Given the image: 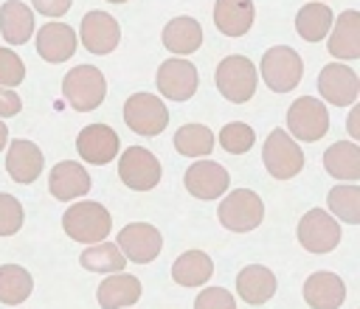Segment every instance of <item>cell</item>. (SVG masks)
<instances>
[{
    "label": "cell",
    "instance_id": "cell-1",
    "mask_svg": "<svg viewBox=\"0 0 360 309\" xmlns=\"http://www.w3.org/2000/svg\"><path fill=\"white\" fill-rule=\"evenodd\" d=\"M62 228H65V233L73 242H79V244H96V242H104L107 239V233L112 228V219H110V211L101 202L79 199V202H73L65 211Z\"/></svg>",
    "mask_w": 360,
    "mask_h": 309
},
{
    "label": "cell",
    "instance_id": "cell-2",
    "mask_svg": "<svg viewBox=\"0 0 360 309\" xmlns=\"http://www.w3.org/2000/svg\"><path fill=\"white\" fill-rule=\"evenodd\" d=\"M62 96L76 112H90L101 107L107 96V79L96 65H76L62 79Z\"/></svg>",
    "mask_w": 360,
    "mask_h": 309
},
{
    "label": "cell",
    "instance_id": "cell-3",
    "mask_svg": "<svg viewBox=\"0 0 360 309\" xmlns=\"http://www.w3.org/2000/svg\"><path fill=\"white\" fill-rule=\"evenodd\" d=\"M214 79H217V90L222 93V98H228L233 104H245L256 93L259 73H256V65L248 56L233 53V56H225L217 65Z\"/></svg>",
    "mask_w": 360,
    "mask_h": 309
},
{
    "label": "cell",
    "instance_id": "cell-4",
    "mask_svg": "<svg viewBox=\"0 0 360 309\" xmlns=\"http://www.w3.org/2000/svg\"><path fill=\"white\" fill-rule=\"evenodd\" d=\"M219 225L233 230V233H248L256 230L264 219V202L259 199L256 191L248 188H233L231 194H225V199L217 208Z\"/></svg>",
    "mask_w": 360,
    "mask_h": 309
},
{
    "label": "cell",
    "instance_id": "cell-5",
    "mask_svg": "<svg viewBox=\"0 0 360 309\" xmlns=\"http://www.w3.org/2000/svg\"><path fill=\"white\" fill-rule=\"evenodd\" d=\"M287 129L292 140L315 143L329 129V112L315 96H301L287 107Z\"/></svg>",
    "mask_w": 360,
    "mask_h": 309
},
{
    "label": "cell",
    "instance_id": "cell-6",
    "mask_svg": "<svg viewBox=\"0 0 360 309\" xmlns=\"http://www.w3.org/2000/svg\"><path fill=\"white\" fill-rule=\"evenodd\" d=\"M262 160H264V169L270 171V177H276V180H292L304 169V152L290 138L287 129H273L267 135Z\"/></svg>",
    "mask_w": 360,
    "mask_h": 309
},
{
    "label": "cell",
    "instance_id": "cell-7",
    "mask_svg": "<svg viewBox=\"0 0 360 309\" xmlns=\"http://www.w3.org/2000/svg\"><path fill=\"white\" fill-rule=\"evenodd\" d=\"M304 76V62L298 51L287 45H273L262 56V79L273 93H287L292 90Z\"/></svg>",
    "mask_w": 360,
    "mask_h": 309
},
{
    "label": "cell",
    "instance_id": "cell-8",
    "mask_svg": "<svg viewBox=\"0 0 360 309\" xmlns=\"http://www.w3.org/2000/svg\"><path fill=\"white\" fill-rule=\"evenodd\" d=\"M124 124L138 135H160L169 124L166 104L152 93H135L124 104Z\"/></svg>",
    "mask_w": 360,
    "mask_h": 309
},
{
    "label": "cell",
    "instance_id": "cell-9",
    "mask_svg": "<svg viewBox=\"0 0 360 309\" xmlns=\"http://www.w3.org/2000/svg\"><path fill=\"white\" fill-rule=\"evenodd\" d=\"M118 177L132 191H152L160 183V160L143 146H129L118 157Z\"/></svg>",
    "mask_w": 360,
    "mask_h": 309
},
{
    "label": "cell",
    "instance_id": "cell-10",
    "mask_svg": "<svg viewBox=\"0 0 360 309\" xmlns=\"http://www.w3.org/2000/svg\"><path fill=\"white\" fill-rule=\"evenodd\" d=\"M298 242L309 253H329L340 244V222L321 208H312L298 222Z\"/></svg>",
    "mask_w": 360,
    "mask_h": 309
},
{
    "label": "cell",
    "instance_id": "cell-11",
    "mask_svg": "<svg viewBox=\"0 0 360 309\" xmlns=\"http://www.w3.org/2000/svg\"><path fill=\"white\" fill-rule=\"evenodd\" d=\"M118 250L124 253L127 261H135V264H149L152 258L160 256L163 250V236L155 225L149 222H132L127 228L118 230V239H115Z\"/></svg>",
    "mask_w": 360,
    "mask_h": 309
},
{
    "label": "cell",
    "instance_id": "cell-12",
    "mask_svg": "<svg viewBox=\"0 0 360 309\" xmlns=\"http://www.w3.org/2000/svg\"><path fill=\"white\" fill-rule=\"evenodd\" d=\"M318 93L323 101L335 104V107H352L360 96V79L349 65H323V70L318 73Z\"/></svg>",
    "mask_w": 360,
    "mask_h": 309
},
{
    "label": "cell",
    "instance_id": "cell-13",
    "mask_svg": "<svg viewBox=\"0 0 360 309\" xmlns=\"http://www.w3.org/2000/svg\"><path fill=\"white\" fill-rule=\"evenodd\" d=\"M79 37H82V45L96 53V56H107L118 48L121 42V25L112 14L107 11H87L82 17V28H79Z\"/></svg>",
    "mask_w": 360,
    "mask_h": 309
},
{
    "label": "cell",
    "instance_id": "cell-14",
    "mask_svg": "<svg viewBox=\"0 0 360 309\" xmlns=\"http://www.w3.org/2000/svg\"><path fill=\"white\" fill-rule=\"evenodd\" d=\"M197 67L188 59H166L158 67V93L169 101H188L197 93Z\"/></svg>",
    "mask_w": 360,
    "mask_h": 309
},
{
    "label": "cell",
    "instance_id": "cell-15",
    "mask_svg": "<svg viewBox=\"0 0 360 309\" xmlns=\"http://www.w3.org/2000/svg\"><path fill=\"white\" fill-rule=\"evenodd\" d=\"M183 185L191 197H197L202 202L205 199H219L231 185V174L225 171V166H219L214 160H197L186 169Z\"/></svg>",
    "mask_w": 360,
    "mask_h": 309
},
{
    "label": "cell",
    "instance_id": "cell-16",
    "mask_svg": "<svg viewBox=\"0 0 360 309\" xmlns=\"http://www.w3.org/2000/svg\"><path fill=\"white\" fill-rule=\"evenodd\" d=\"M118 146H121L118 132L107 124H90L76 138V152L82 154V160L93 166H107L118 154Z\"/></svg>",
    "mask_w": 360,
    "mask_h": 309
},
{
    "label": "cell",
    "instance_id": "cell-17",
    "mask_svg": "<svg viewBox=\"0 0 360 309\" xmlns=\"http://www.w3.org/2000/svg\"><path fill=\"white\" fill-rule=\"evenodd\" d=\"M42 152L34 140H25V138H14L8 140V152H6V171L14 183H22V185H31L39 174H42Z\"/></svg>",
    "mask_w": 360,
    "mask_h": 309
},
{
    "label": "cell",
    "instance_id": "cell-18",
    "mask_svg": "<svg viewBox=\"0 0 360 309\" xmlns=\"http://www.w3.org/2000/svg\"><path fill=\"white\" fill-rule=\"evenodd\" d=\"M76 31L59 20H51L37 31V53L51 65L68 62L76 53Z\"/></svg>",
    "mask_w": 360,
    "mask_h": 309
},
{
    "label": "cell",
    "instance_id": "cell-19",
    "mask_svg": "<svg viewBox=\"0 0 360 309\" xmlns=\"http://www.w3.org/2000/svg\"><path fill=\"white\" fill-rule=\"evenodd\" d=\"M329 53L335 59H343V62H352L360 56V11L349 8V11H340L338 20H332V28H329Z\"/></svg>",
    "mask_w": 360,
    "mask_h": 309
},
{
    "label": "cell",
    "instance_id": "cell-20",
    "mask_svg": "<svg viewBox=\"0 0 360 309\" xmlns=\"http://www.w3.org/2000/svg\"><path fill=\"white\" fill-rule=\"evenodd\" d=\"M48 188L56 199L68 202V199H79L90 191V174L82 163L76 160H62L51 169L48 174Z\"/></svg>",
    "mask_w": 360,
    "mask_h": 309
},
{
    "label": "cell",
    "instance_id": "cell-21",
    "mask_svg": "<svg viewBox=\"0 0 360 309\" xmlns=\"http://www.w3.org/2000/svg\"><path fill=\"white\" fill-rule=\"evenodd\" d=\"M304 301L312 309H338L346 301V284L329 270H318L304 281Z\"/></svg>",
    "mask_w": 360,
    "mask_h": 309
},
{
    "label": "cell",
    "instance_id": "cell-22",
    "mask_svg": "<svg viewBox=\"0 0 360 309\" xmlns=\"http://www.w3.org/2000/svg\"><path fill=\"white\" fill-rule=\"evenodd\" d=\"M236 292H239V298L245 303L262 306V303H267L276 295V275L270 272V267L248 264L236 275Z\"/></svg>",
    "mask_w": 360,
    "mask_h": 309
},
{
    "label": "cell",
    "instance_id": "cell-23",
    "mask_svg": "<svg viewBox=\"0 0 360 309\" xmlns=\"http://www.w3.org/2000/svg\"><path fill=\"white\" fill-rule=\"evenodd\" d=\"M101 309H127L141 298V281L127 272H110L96 289Z\"/></svg>",
    "mask_w": 360,
    "mask_h": 309
},
{
    "label": "cell",
    "instance_id": "cell-24",
    "mask_svg": "<svg viewBox=\"0 0 360 309\" xmlns=\"http://www.w3.org/2000/svg\"><path fill=\"white\" fill-rule=\"evenodd\" d=\"M0 34L8 45H22L34 34V11L20 0H6L0 6Z\"/></svg>",
    "mask_w": 360,
    "mask_h": 309
},
{
    "label": "cell",
    "instance_id": "cell-25",
    "mask_svg": "<svg viewBox=\"0 0 360 309\" xmlns=\"http://www.w3.org/2000/svg\"><path fill=\"white\" fill-rule=\"evenodd\" d=\"M214 22L225 37H242L253 25V0H217Z\"/></svg>",
    "mask_w": 360,
    "mask_h": 309
},
{
    "label": "cell",
    "instance_id": "cell-26",
    "mask_svg": "<svg viewBox=\"0 0 360 309\" xmlns=\"http://www.w3.org/2000/svg\"><path fill=\"white\" fill-rule=\"evenodd\" d=\"M163 45L177 56L194 53L202 45V25L194 17H174L163 28Z\"/></svg>",
    "mask_w": 360,
    "mask_h": 309
},
{
    "label": "cell",
    "instance_id": "cell-27",
    "mask_svg": "<svg viewBox=\"0 0 360 309\" xmlns=\"http://www.w3.org/2000/svg\"><path fill=\"white\" fill-rule=\"evenodd\" d=\"M323 169L346 183L360 180V146L352 140H338L323 152Z\"/></svg>",
    "mask_w": 360,
    "mask_h": 309
},
{
    "label": "cell",
    "instance_id": "cell-28",
    "mask_svg": "<svg viewBox=\"0 0 360 309\" xmlns=\"http://www.w3.org/2000/svg\"><path fill=\"white\" fill-rule=\"evenodd\" d=\"M214 275V261L202 250H186L172 264V278L180 287H202Z\"/></svg>",
    "mask_w": 360,
    "mask_h": 309
},
{
    "label": "cell",
    "instance_id": "cell-29",
    "mask_svg": "<svg viewBox=\"0 0 360 309\" xmlns=\"http://www.w3.org/2000/svg\"><path fill=\"white\" fill-rule=\"evenodd\" d=\"M332 20H335L332 8L326 3H321V0H312V3H307V6L298 8V14H295V31L307 42H321L329 34Z\"/></svg>",
    "mask_w": 360,
    "mask_h": 309
},
{
    "label": "cell",
    "instance_id": "cell-30",
    "mask_svg": "<svg viewBox=\"0 0 360 309\" xmlns=\"http://www.w3.org/2000/svg\"><path fill=\"white\" fill-rule=\"evenodd\" d=\"M34 289V278L20 264H3L0 267V303L17 306L22 303Z\"/></svg>",
    "mask_w": 360,
    "mask_h": 309
},
{
    "label": "cell",
    "instance_id": "cell-31",
    "mask_svg": "<svg viewBox=\"0 0 360 309\" xmlns=\"http://www.w3.org/2000/svg\"><path fill=\"white\" fill-rule=\"evenodd\" d=\"M79 264L84 270H90V272H121L127 267V258L118 250V244H112V242H96V244H90L79 256Z\"/></svg>",
    "mask_w": 360,
    "mask_h": 309
},
{
    "label": "cell",
    "instance_id": "cell-32",
    "mask_svg": "<svg viewBox=\"0 0 360 309\" xmlns=\"http://www.w3.org/2000/svg\"><path fill=\"white\" fill-rule=\"evenodd\" d=\"M174 149L186 157H205L214 149V132L205 124H183L174 132Z\"/></svg>",
    "mask_w": 360,
    "mask_h": 309
},
{
    "label": "cell",
    "instance_id": "cell-33",
    "mask_svg": "<svg viewBox=\"0 0 360 309\" xmlns=\"http://www.w3.org/2000/svg\"><path fill=\"white\" fill-rule=\"evenodd\" d=\"M326 205L335 219L360 225V188L357 185H335L326 197Z\"/></svg>",
    "mask_w": 360,
    "mask_h": 309
},
{
    "label": "cell",
    "instance_id": "cell-34",
    "mask_svg": "<svg viewBox=\"0 0 360 309\" xmlns=\"http://www.w3.org/2000/svg\"><path fill=\"white\" fill-rule=\"evenodd\" d=\"M253 140H256V132L242 121H231L219 129V143L231 154H245L253 146Z\"/></svg>",
    "mask_w": 360,
    "mask_h": 309
},
{
    "label": "cell",
    "instance_id": "cell-35",
    "mask_svg": "<svg viewBox=\"0 0 360 309\" xmlns=\"http://www.w3.org/2000/svg\"><path fill=\"white\" fill-rule=\"evenodd\" d=\"M25 222L22 205L17 197L0 191V236H14Z\"/></svg>",
    "mask_w": 360,
    "mask_h": 309
},
{
    "label": "cell",
    "instance_id": "cell-36",
    "mask_svg": "<svg viewBox=\"0 0 360 309\" xmlns=\"http://www.w3.org/2000/svg\"><path fill=\"white\" fill-rule=\"evenodd\" d=\"M25 79V62L11 51L0 48V87H17Z\"/></svg>",
    "mask_w": 360,
    "mask_h": 309
},
{
    "label": "cell",
    "instance_id": "cell-37",
    "mask_svg": "<svg viewBox=\"0 0 360 309\" xmlns=\"http://www.w3.org/2000/svg\"><path fill=\"white\" fill-rule=\"evenodd\" d=\"M194 309H236V301L225 287H208L194 298Z\"/></svg>",
    "mask_w": 360,
    "mask_h": 309
},
{
    "label": "cell",
    "instance_id": "cell-38",
    "mask_svg": "<svg viewBox=\"0 0 360 309\" xmlns=\"http://www.w3.org/2000/svg\"><path fill=\"white\" fill-rule=\"evenodd\" d=\"M22 110V98L14 87H0V118H11Z\"/></svg>",
    "mask_w": 360,
    "mask_h": 309
},
{
    "label": "cell",
    "instance_id": "cell-39",
    "mask_svg": "<svg viewBox=\"0 0 360 309\" xmlns=\"http://www.w3.org/2000/svg\"><path fill=\"white\" fill-rule=\"evenodd\" d=\"M34 3V8L39 11V14H45V17H62V14H68V8L73 6V0H31Z\"/></svg>",
    "mask_w": 360,
    "mask_h": 309
},
{
    "label": "cell",
    "instance_id": "cell-40",
    "mask_svg": "<svg viewBox=\"0 0 360 309\" xmlns=\"http://www.w3.org/2000/svg\"><path fill=\"white\" fill-rule=\"evenodd\" d=\"M349 135L357 140L360 138V107H354L352 112H349Z\"/></svg>",
    "mask_w": 360,
    "mask_h": 309
},
{
    "label": "cell",
    "instance_id": "cell-41",
    "mask_svg": "<svg viewBox=\"0 0 360 309\" xmlns=\"http://www.w3.org/2000/svg\"><path fill=\"white\" fill-rule=\"evenodd\" d=\"M8 143V126L0 121V152H3V146Z\"/></svg>",
    "mask_w": 360,
    "mask_h": 309
},
{
    "label": "cell",
    "instance_id": "cell-42",
    "mask_svg": "<svg viewBox=\"0 0 360 309\" xmlns=\"http://www.w3.org/2000/svg\"><path fill=\"white\" fill-rule=\"evenodd\" d=\"M107 3H127V0H107Z\"/></svg>",
    "mask_w": 360,
    "mask_h": 309
},
{
    "label": "cell",
    "instance_id": "cell-43",
    "mask_svg": "<svg viewBox=\"0 0 360 309\" xmlns=\"http://www.w3.org/2000/svg\"><path fill=\"white\" fill-rule=\"evenodd\" d=\"M127 309H129V306H127Z\"/></svg>",
    "mask_w": 360,
    "mask_h": 309
},
{
    "label": "cell",
    "instance_id": "cell-44",
    "mask_svg": "<svg viewBox=\"0 0 360 309\" xmlns=\"http://www.w3.org/2000/svg\"><path fill=\"white\" fill-rule=\"evenodd\" d=\"M321 3H323V0H321Z\"/></svg>",
    "mask_w": 360,
    "mask_h": 309
}]
</instances>
